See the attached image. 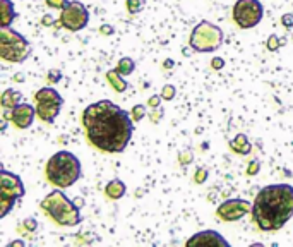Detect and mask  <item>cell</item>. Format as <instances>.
I'll use <instances>...</instances> for the list:
<instances>
[{"label":"cell","mask_w":293,"mask_h":247,"mask_svg":"<svg viewBox=\"0 0 293 247\" xmlns=\"http://www.w3.org/2000/svg\"><path fill=\"white\" fill-rule=\"evenodd\" d=\"M89 22V12H87L86 5H83L77 0H72L62 9L60 14V24L62 28L69 29L72 33L84 29Z\"/></svg>","instance_id":"obj_10"},{"label":"cell","mask_w":293,"mask_h":247,"mask_svg":"<svg viewBox=\"0 0 293 247\" xmlns=\"http://www.w3.org/2000/svg\"><path fill=\"white\" fill-rule=\"evenodd\" d=\"M41 210L60 227H76L81 223L79 208L62 191H52L41 201Z\"/></svg>","instance_id":"obj_4"},{"label":"cell","mask_w":293,"mask_h":247,"mask_svg":"<svg viewBox=\"0 0 293 247\" xmlns=\"http://www.w3.org/2000/svg\"><path fill=\"white\" fill-rule=\"evenodd\" d=\"M22 227H24V230H28V232H34V230L38 229V222L34 218H26L24 222H22Z\"/></svg>","instance_id":"obj_25"},{"label":"cell","mask_w":293,"mask_h":247,"mask_svg":"<svg viewBox=\"0 0 293 247\" xmlns=\"http://www.w3.org/2000/svg\"><path fill=\"white\" fill-rule=\"evenodd\" d=\"M281 45H283V40H279L276 35H271V36L268 38V50L276 52L279 47H281Z\"/></svg>","instance_id":"obj_23"},{"label":"cell","mask_w":293,"mask_h":247,"mask_svg":"<svg viewBox=\"0 0 293 247\" xmlns=\"http://www.w3.org/2000/svg\"><path fill=\"white\" fill-rule=\"evenodd\" d=\"M0 55L12 64H21L31 55V47L22 35L11 28L0 29Z\"/></svg>","instance_id":"obj_6"},{"label":"cell","mask_w":293,"mask_h":247,"mask_svg":"<svg viewBox=\"0 0 293 247\" xmlns=\"http://www.w3.org/2000/svg\"><path fill=\"white\" fill-rule=\"evenodd\" d=\"M264 9L259 0H237L233 5V21L240 29H250L262 21Z\"/></svg>","instance_id":"obj_9"},{"label":"cell","mask_w":293,"mask_h":247,"mask_svg":"<svg viewBox=\"0 0 293 247\" xmlns=\"http://www.w3.org/2000/svg\"><path fill=\"white\" fill-rule=\"evenodd\" d=\"M22 100V95L19 93V91L12 89V88H9V89H5L4 93H2V98H0V103H2V106L7 110H12L14 106H17L19 103H21Z\"/></svg>","instance_id":"obj_17"},{"label":"cell","mask_w":293,"mask_h":247,"mask_svg":"<svg viewBox=\"0 0 293 247\" xmlns=\"http://www.w3.org/2000/svg\"><path fill=\"white\" fill-rule=\"evenodd\" d=\"M187 246H223V247H228L230 244H228L226 239H223V235H220L218 232H214V230H204V232H199L195 233V235H192L190 239L187 240Z\"/></svg>","instance_id":"obj_13"},{"label":"cell","mask_w":293,"mask_h":247,"mask_svg":"<svg viewBox=\"0 0 293 247\" xmlns=\"http://www.w3.org/2000/svg\"><path fill=\"white\" fill-rule=\"evenodd\" d=\"M83 168H81L79 158L70 151H58L47 161L45 175L50 184L57 185L60 189H67L74 185L81 178Z\"/></svg>","instance_id":"obj_3"},{"label":"cell","mask_w":293,"mask_h":247,"mask_svg":"<svg viewBox=\"0 0 293 247\" xmlns=\"http://www.w3.org/2000/svg\"><path fill=\"white\" fill-rule=\"evenodd\" d=\"M206 178H207V170H206V168H197V170H195L194 180L197 182V184H203Z\"/></svg>","instance_id":"obj_26"},{"label":"cell","mask_w":293,"mask_h":247,"mask_svg":"<svg viewBox=\"0 0 293 247\" xmlns=\"http://www.w3.org/2000/svg\"><path fill=\"white\" fill-rule=\"evenodd\" d=\"M293 216V185L273 184L259 191L252 204V218L257 229L273 232L285 227Z\"/></svg>","instance_id":"obj_2"},{"label":"cell","mask_w":293,"mask_h":247,"mask_svg":"<svg viewBox=\"0 0 293 247\" xmlns=\"http://www.w3.org/2000/svg\"><path fill=\"white\" fill-rule=\"evenodd\" d=\"M0 26L2 28H9L11 22L17 18V12L14 11V4L11 0H0Z\"/></svg>","instance_id":"obj_14"},{"label":"cell","mask_w":293,"mask_h":247,"mask_svg":"<svg viewBox=\"0 0 293 247\" xmlns=\"http://www.w3.org/2000/svg\"><path fill=\"white\" fill-rule=\"evenodd\" d=\"M189 45L192 47V50L201 52V53L216 52L223 45V31L220 26L209 21H203L192 29Z\"/></svg>","instance_id":"obj_5"},{"label":"cell","mask_w":293,"mask_h":247,"mask_svg":"<svg viewBox=\"0 0 293 247\" xmlns=\"http://www.w3.org/2000/svg\"><path fill=\"white\" fill-rule=\"evenodd\" d=\"M106 79H108V83L112 84V88L117 93H123V91L127 89V83L123 81L122 74L117 72V69L108 71V72H106Z\"/></svg>","instance_id":"obj_18"},{"label":"cell","mask_w":293,"mask_h":247,"mask_svg":"<svg viewBox=\"0 0 293 247\" xmlns=\"http://www.w3.org/2000/svg\"><path fill=\"white\" fill-rule=\"evenodd\" d=\"M45 2L50 9H58V11H62L65 5L69 4V0H45Z\"/></svg>","instance_id":"obj_24"},{"label":"cell","mask_w":293,"mask_h":247,"mask_svg":"<svg viewBox=\"0 0 293 247\" xmlns=\"http://www.w3.org/2000/svg\"><path fill=\"white\" fill-rule=\"evenodd\" d=\"M125 191H127L125 184L122 180H119V178H113V180H110L105 185V194L110 199H120V197H123Z\"/></svg>","instance_id":"obj_15"},{"label":"cell","mask_w":293,"mask_h":247,"mask_svg":"<svg viewBox=\"0 0 293 247\" xmlns=\"http://www.w3.org/2000/svg\"><path fill=\"white\" fill-rule=\"evenodd\" d=\"M211 67H213V71H221L224 67V60L221 57H214L211 60Z\"/></svg>","instance_id":"obj_27"},{"label":"cell","mask_w":293,"mask_h":247,"mask_svg":"<svg viewBox=\"0 0 293 247\" xmlns=\"http://www.w3.org/2000/svg\"><path fill=\"white\" fill-rule=\"evenodd\" d=\"M86 138L96 149L103 153H122L129 146L134 120L119 105L102 100L86 106L81 115Z\"/></svg>","instance_id":"obj_1"},{"label":"cell","mask_w":293,"mask_h":247,"mask_svg":"<svg viewBox=\"0 0 293 247\" xmlns=\"http://www.w3.org/2000/svg\"><path fill=\"white\" fill-rule=\"evenodd\" d=\"M230 148L237 153V155H249L250 149H252V144H250L249 138L245 134H237L235 138L230 141Z\"/></svg>","instance_id":"obj_16"},{"label":"cell","mask_w":293,"mask_h":247,"mask_svg":"<svg viewBox=\"0 0 293 247\" xmlns=\"http://www.w3.org/2000/svg\"><path fill=\"white\" fill-rule=\"evenodd\" d=\"M257 172H259V161L257 160H252L249 165V168H247V175H256Z\"/></svg>","instance_id":"obj_29"},{"label":"cell","mask_w":293,"mask_h":247,"mask_svg":"<svg viewBox=\"0 0 293 247\" xmlns=\"http://www.w3.org/2000/svg\"><path fill=\"white\" fill-rule=\"evenodd\" d=\"M281 22L285 28H293V14H285L281 18Z\"/></svg>","instance_id":"obj_30"},{"label":"cell","mask_w":293,"mask_h":247,"mask_svg":"<svg viewBox=\"0 0 293 247\" xmlns=\"http://www.w3.org/2000/svg\"><path fill=\"white\" fill-rule=\"evenodd\" d=\"M130 117H132V120H134V122L142 120L146 117V106L144 105H134V106H132V113H130Z\"/></svg>","instance_id":"obj_22"},{"label":"cell","mask_w":293,"mask_h":247,"mask_svg":"<svg viewBox=\"0 0 293 247\" xmlns=\"http://www.w3.org/2000/svg\"><path fill=\"white\" fill-rule=\"evenodd\" d=\"M102 33H103V35H113V33H115V29H113V26L103 24V26H102Z\"/></svg>","instance_id":"obj_31"},{"label":"cell","mask_w":293,"mask_h":247,"mask_svg":"<svg viewBox=\"0 0 293 247\" xmlns=\"http://www.w3.org/2000/svg\"><path fill=\"white\" fill-rule=\"evenodd\" d=\"M127 5V11H129V14H138V12H141L142 9H144L146 5V0H127L125 2Z\"/></svg>","instance_id":"obj_20"},{"label":"cell","mask_w":293,"mask_h":247,"mask_svg":"<svg viewBox=\"0 0 293 247\" xmlns=\"http://www.w3.org/2000/svg\"><path fill=\"white\" fill-rule=\"evenodd\" d=\"M34 100H36V115L40 117L43 122H55V119L60 113V108L64 105V98L60 96L55 88H41V89L36 91L34 95Z\"/></svg>","instance_id":"obj_8"},{"label":"cell","mask_w":293,"mask_h":247,"mask_svg":"<svg viewBox=\"0 0 293 247\" xmlns=\"http://www.w3.org/2000/svg\"><path fill=\"white\" fill-rule=\"evenodd\" d=\"M161 95H153L151 98L148 100V105L151 106V108H158L159 106V103H161Z\"/></svg>","instance_id":"obj_28"},{"label":"cell","mask_w":293,"mask_h":247,"mask_svg":"<svg viewBox=\"0 0 293 247\" xmlns=\"http://www.w3.org/2000/svg\"><path fill=\"white\" fill-rule=\"evenodd\" d=\"M115 69H117V72L122 74V76H129V74L134 72L136 64H134V60H132L130 57H123V58H120V60H119V64H117Z\"/></svg>","instance_id":"obj_19"},{"label":"cell","mask_w":293,"mask_h":247,"mask_svg":"<svg viewBox=\"0 0 293 247\" xmlns=\"http://www.w3.org/2000/svg\"><path fill=\"white\" fill-rule=\"evenodd\" d=\"M175 95H177V89H175L173 84H165L161 89V98L167 100V102H170V100L175 98Z\"/></svg>","instance_id":"obj_21"},{"label":"cell","mask_w":293,"mask_h":247,"mask_svg":"<svg viewBox=\"0 0 293 247\" xmlns=\"http://www.w3.org/2000/svg\"><path fill=\"white\" fill-rule=\"evenodd\" d=\"M249 211H252V204L245 199H226L216 210V216L221 222H237L243 218Z\"/></svg>","instance_id":"obj_11"},{"label":"cell","mask_w":293,"mask_h":247,"mask_svg":"<svg viewBox=\"0 0 293 247\" xmlns=\"http://www.w3.org/2000/svg\"><path fill=\"white\" fill-rule=\"evenodd\" d=\"M22 196H24V184L21 177L2 168L0 172V218H5Z\"/></svg>","instance_id":"obj_7"},{"label":"cell","mask_w":293,"mask_h":247,"mask_svg":"<svg viewBox=\"0 0 293 247\" xmlns=\"http://www.w3.org/2000/svg\"><path fill=\"white\" fill-rule=\"evenodd\" d=\"M36 115V108L29 103H19L14 106L11 112V122L14 124V127L17 129H28L33 125V120Z\"/></svg>","instance_id":"obj_12"}]
</instances>
